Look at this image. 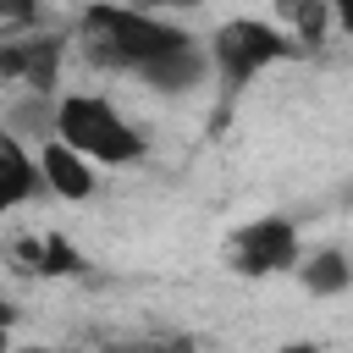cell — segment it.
Wrapping results in <instances>:
<instances>
[{"mask_svg": "<svg viewBox=\"0 0 353 353\" xmlns=\"http://www.w3.org/2000/svg\"><path fill=\"white\" fill-rule=\"evenodd\" d=\"M188 39H193L188 28H176L154 11H138V6H116V0H94L77 17V50L105 72H138L143 61H154Z\"/></svg>", "mask_w": 353, "mask_h": 353, "instance_id": "cell-1", "label": "cell"}, {"mask_svg": "<svg viewBox=\"0 0 353 353\" xmlns=\"http://www.w3.org/2000/svg\"><path fill=\"white\" fill-rule=\"evenodd\" d=\"M50 138L77 149L88 165H138L143 160V132L105 94H61L50 105Z\"/></svg>", "mask_w": 353, "mask_h": 353, "instance_id": "cell-2", "label": "cell"}, {"mask_svg": "<svg viewBox=\"0 0 353 353\" xmlns=\"http://www.w3.org/2000/svg\"><path fill=\"white\" fill-rule=\"evenodd\" d=\"M210 72L221 77V88L226 94H243L265 66H276V61H292V55H303L276 22H259V17H232V22H221L215 33H210Z\"/></svg>", "mask_w": 353, "mask_h": 353, "instance_id": "cell-3", "label": "cell"}, {"mask_svg": "<svg viewBox=\"0 0 353 353\" xmlns=\"http://www.w3.org/2000/svg\"><path fill=\"white\" fill-rule=\"evenodd\" d=\"M72 33L61 28H0V83H22L28 94L50 99L61 83V61H66Z\"/></svg>", "mask_w": 353, "mask_h": 353, "instance_id": "cell-4", "label": "cell"}, {"mask_svg": "<svg viewBox=\"0 0 353 353\" xmlns=\"http://www.w3.org/2000/svg\"><path fill=\"white\" fill-rule=\"evenodd\" d=\"M226 259L237 276L259 281V276H287L298 259H303V243H298V226L287 215H259V221H243L226 243Z\"/></svg>", "mask_w": 353, "mask_h": 353, "instance_id": "cell-5", "label": "cell"}, {"mask_svg": "<svg viewBox=\"0 0 353 353\" xmlns=\"http://www.w3.org/2000/svg\"><path fill=\"white\" fill-rule=\"evenodd\" d=\"M39 188H50L55 199H66V204H88L94 193H99V165H88L77 149H66L61 138H44V149H39Z\"/></svg>", "mask_w": 353, "mask_h": 353, "instance_id": "cell-6", "label": "cell"}, {"mask_svg": "<svg viewBox=\"0 0 353 353\" xmlns=\"http://www.w3.org/2000/svg\"><path fill=\"white\" fill-rule=\"evenodd\" d=\"M132 77H138L143 88H154V94H193V88L210 77V55H204L199 39H188V44H176V50L143 61Z\"/></svg>", "mask_w": 353, "mask_h": 353, "instance_id": "cell-7", "label": "cell"}, {"mask_svg": "<svg viewBox=\"0 0 353 353\" xmlns=\"http://www.w3.org/2000/svg\"><path fill=\"white\" fill-rule=\"evenodd\" d=\"M11 265L22 276H77L83 270V254L61 237V232H33V237H17L11 248Z\"/></svg>", "mask_w": 353, "mask_h": 353, "instance_id": "cell-8", "label": "cell"}, {"mask_svg": "<svg viewBox=\"0 0 353 353\" xmlns=\"http://www.w3.org/2000/svg\"><path fill=\"white\" fill-rule=\"evenodd\" d=\"M33 193H39V165H33V154L17 143V132L0 121V215L22 210Z\"/></svg>", "mask_w": 353, "mask_h": 353, "instance_id": "cell-9", "label": "cell"}, {"mask_svg": "<svg viewBox=\"0 0 353 353\" xmlns=\"http://www.w3.org/2000/svg\"><path fill=\"white\" fill-rule=\"evenodd\" d=\"M292 270H298V281H303L309 298H342V292L353 287V265H347L342 248H314V254L298 259Z\"/></svg>", "mask_w": 353, "mask_h": 353, "instance_id": "cell-10", "label": "cell"}, {"mask_svg": "<svg viewBox=\"0 0 353 353\" xmlns=\"http://www.w3.org/2000/svg\"><path fill=\"white\" fill-rule=\"evenodd\" d=\"M276 17L287 22L281 33H287L303 55H309V50H320V44H325V33H331V22H336L325 0H276Z\"/></svg>", "mask_w": 353, "mask_h": 353, "instance_id": "cell-11", "label": "cell"}, {"mask_svg": "<svg viewBox=\"0 0 353 353\" xmlns=\"http://www.w3.org/2000/svg\"><path fill=\"white\" fill-rule=\"evenodd\" d=\"M39 22V0H0V28H33Z\"/></svg>", "mask_w": 353, "mask_h": 353, "instance_id": "cell-12", "label": "cell"}, {"mask_svg": "<svg viewBox=\"0 0 353 353\" xmlns=\"http://www.w3.org/2000/svg\"><path fill=\"white\" fill-rule=\"evenodd\" d=\"M132 6H138V11H154V17H160V11H188V6H199V0H132Z\"/></svg>", "mask_w": 353, "mask_h": 353, "instance_id": "cell-13", "label": "cell"}, {"mask_svg": "<svg viewBox=\"0 0 353 353\" xmlns=\"http://www.w3.org/2000/svg\"><path fill=\"white\" fill-rule=\"evenodd\" d=\"M199 342L193 336H165V342H154V353H193Z\"/></svg>", "mask_w": 353, "mask_h": 353, "instance_id": "cell-14", "label": "cell"}, {"mask_svg": "<svg viewBox=\"0 0 353 353\" xmlns=\"http://www.w3.org/2000/svg\"><path fill=\"white\" fill-rule=\"evenodd\" d=\"M99 353H154V342H105Z\"/></svg>", "mask_w": 353, "mask_h": 353, "instance_id": "cell-15", "label": "cell"}, {"mask_svg": "<svg viewBox=\"0 0 353 353\" xmlns=\"http://www.w3.org/2000/svg\"><path fill=\"white\" fill-rule=\"evenodd\" d=\"M276 353H320V342H309V336H298V342H281Z\"/></svg>", "mask_w": 353, "mask_h": 353, "instance_id": "cell-16", "label": "cell"}, {"mask_svg": "<svg viewBox=\"0 0 353 353\" xmlns=\"http://www.w3.org/2000/svg\"><path fill=\"white\" fill-rule=\"evenodd\" d=\"M11 325H17V309H11L6 298H0V331H11Z\"/></svg>", "mask_w": 353, "mask_h": 353, "instance_id": "cell-17", "label": "cell"}, {"mask_svg": "<svg viewBox=\"0 0 353 353\" xmlns=\"http://www.w3.org/2000/svg\"><path fill=\"white\" fill-rule=\"evenodd\" d=\"M0 353H11V331H0Z\"/></svg>", "mask_w": 353, "mask_h": 353, "instance_id": "cell-18", "label": "cell"}]
</instances>
